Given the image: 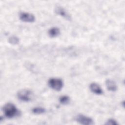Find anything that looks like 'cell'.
Instances as JSON below:
<instances>
[{
  "label": "cell",
  "instance_id": "1",
  "mask_svg": "<svg viewBox=\"0 0 125 125\" xmlns=\"http://www.w3.org/2000/svg\"><path fill=\"white\" fill-rule=\"evenodd\" d=\"M2 110L5 117L12 118L20 115V111L15 105L11 103L6 104L2 107Z\"/></svg>",
  "mask_w": 125,
  "mask_h": 125
},
{
  "label": "cell",
  "instance_id": "2",
  "mask_svg": "<svg viewBox=\"0 0 125 125\" xmlns=\"http://www.w3.org/2000/svg\"><path fill=\"white\" fill-rule=\"evenodd\" d=\"M18 98L21 101L24 102H29L32 100L33 97L32 92L27 89H21L17 93Z\"/></svg>",
  "mask_w": 125,
  "mask_h": 125
},
{
  "label": "cell",
  "instance_id": "3",
  "mask_svg": "<svg viewBox=\"0 0 125 125\" xmlns=\"http://www.w3.org/2000/svg\"><path fill=\"white\" fill-rule=\"evenodd\" d=\"M48 83L52 89L57 91H60L63 85V81L59 78H51L48 80Z\"/></svg>",
  "mask_w": 125,
  "mask_h": 125
},
{
  "label": "cell",
  "instance_id": "4",
  "mask_svg": "<svg viewBox=\"0 0 125 125\" xmlns=\"http://www.w3.org/2000/svg\"><path fill=\"white\" fill-rule=\"evenodd\" d=\"M76 121L80 124L83 125H92L94 124L93 120L86 116L79 114L76 117Z\"/></svg>",
  "mask_w": 125,
  "mask_h": 125
},
{
  "label": "cell",
  "instance_id": "5",
  "mask_svg": "<svg viewBox=\"0 0 125 125\" xmlns=\"http://www.w3.org/2000/svg\"><path fill=\"white\" fill-rule=\"evenodd\" d=\"M20 19L21 21L26 22H33L35 20L34 15L28 12H21L20 14Z\"/></svg>",
  "mask_w": 125,
  "mask_h": 125
},
{
  "label": "cell",
  "instance_id": "6",
  "mask_svg": "<svg viewBox=\"0 0 125 125\" xmlns=\"http://www.w3.org/2000/svg\"><path fill=\"white\" fill-rule=\"evenodd\" d=\"M55 12L59 15L63 17L67 20H71V17L69 13L66 11V10L62 6H56L55 8Z\"/></svg>",
  "mask_w": 125,
  "mask_h": 125
},
{
  "label": "cell",
  "instance_id": "7",
  "mask_svg": "<svg viewBox=\"0 0 125 125\" xmlns=\"http://www.w3.org/2000/svg\"><path fill=\"white\" fill-rule=\"evenodd\" d=\"M89 88L91 92L97 95H101L103 93L102 88L98 84L95 83H91L89 85Z\"/></svg>",
  "mask_w": 125,
  "mask_h": 125
},
{
  "label": "cell",
  "instance_id": "8",
  "mask_svg": "<svg viewBox=\"0 0 125 125\" xmlns=\"http://www.w3.org/2000/svg\"><path fill=\"white\" fill-rule=\"evenodd\" d=\"M105 85L107 89L111 91H115L117 89L116 83L112 80L108 79L105 82Z\"/></svg>",
  "mask_w": 125,
  "mask_h": 125
},
{
  "label": "cell",
  "instance_id": "9",
  "mask_svg": "<svg viewBox=\"0 0 125 125\" xmlns=\"http://www.w3.org/2000/svg\"><path fill=\"white\" fill-rule=\"evenodd\" d=\"M60 33V30L57 27H52L48 30V35L51 38L58 36Z\"/></svg>",
  "mask_w": 125,
  "mask_h": 125
},
{
  "label": "cell",
  "instance_id": "10",
  "mask_svg": "<svg viewBox=\"0 0 125 125\" xmlns=\"http://www.w3.org/2000/svg\"><path fill=\"white\" fill-rule=\"evenodd\" d=\"M60 103L63 105L67 104L70 102V98L68 96L66 95H63L60 97L59 99Z\"/></svg>",
  "mask_w": 125,
  "mask_h": 125
},
{
  "label": "cell",
  "instance_id": "11",
  "mask_svg": "<svg viewBox=\"0 0 125 125\" xmlns=\"http://www.w3.org/2000/svg\"><path fill=\"white\" fill-rule=\"evenodd\" d=\"M32 112L35 114H41L45 112V109L41 107H34L32 110Z\"/></svg>",
  "mask_w": 125,
  "mask_h": 125
},
{
  "label": "cell",
  "instance_id": "12",
  "mask_svg": "<svg viewBox=\"0 0 125 125\" xmlns=\"http://www.w3.org/2000/svg\"><path fill=\"white\" fill-rule=\"evenodd\" d=\"M8 42L10 43L13 44V45H16L19 43V39L15 36H11L8 39Z\"/></svg>",
  "mask_w": 125,
  "mask_h": 125
},
{
  "label": "cell",
  "instance_id": "13",
  "mask_svg": "<svg viewBox=\"0 0 125 125\" xmlns=\"http://www.w3.org/2000/svg\"><path fill=\"white\" fill-rule=\"evenodd\" d=\"M105 124L107 125H118V123L114 119H110L106 121Z\"/></svg>",
  "mask_w": 125,
  "mask_h": 125
}]
</instances>
